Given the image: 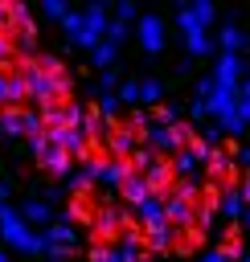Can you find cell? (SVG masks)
I'll return each instance as SVG.
<instances>
[{
	"label": "cell",
	"instance_id": "cell-1",
	"mask_svg": "<svg viewBox=\"0 0 250 262\" xmlns=\"http://www.w3.org/2000/svg\"><path fill=\"white\" fill-rule=\"evenodd\" d=\"M115 213H119V201H115V192L102 188V180H94V176L74 180V188H70V196H66V217H70V225H74L82 237L94 233L98 225H107Z\"/></svg>",
	"mask_w": 250,
	"mask_h": 262
},
{
	"label": "cell",
	"instance_id": "cell-2",
	"mask_svg": "<svg viewBox=\"0 0 250 262\" xmlns=\"http://www.w3.org/2000/svg\"><path fill=\"white\" fill-rule=\"evenodd\" d=\"M209 242H213L209 221H164V258H180V262L197 258Z\"/></svg>",
	"mask_w": 250,
	"mask_h": 262
},
{
	"label": "cell",
	"instance_id": "cell-3",
	"mask_svg": "<svg viewBox=\"0 0 250 262\" xmlns=\"http://www.w3.org/2000/svg\"><path fill=\"white\" fill-rule=\"evenodd\" d=\"M160 143H164L180 164H189V160L201 164V160L209 156V139H205L189 119H172V123H164V139H160Z\"/></svg>",
	"mask_w": 250,
	"mask_h": 262
},
{
	"label": "cell",
	"instance_id": "cell-4",
	"mask_svg": "<svg viewBox=\"0 0 250 262\" xmlns=\"http://www.w3.org/2000/svg\"><path fill=\"white\" fill-rule=\"evenodd\" d=\"M213 250H217L221 258H242V254H246V229H242L238 221H225L221 233L213 237Z\"/></svg>",
	"mask_w": 250,
	"mask_h": 262
}]
</instances>
